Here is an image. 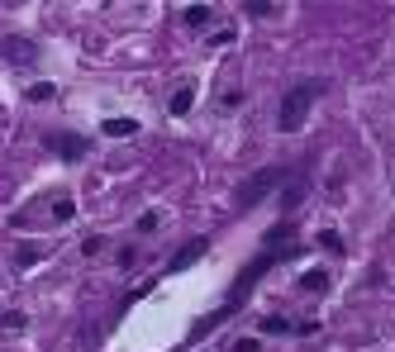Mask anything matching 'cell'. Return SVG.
I'll list each match as a JSON object with an SVG mask.
<instances>
[{
	"label": "cell",
	"instance_id": "cell-19",
	"mask_svg": "<svg viewBox=\"0 0 395 352\" xmlns=\"http://www.w3.org/2000/svg\"><path fill=\"white\" fill-rule=\"evenodd\" d=\"M233 352H262L257 338H233Z\"/></svg>",
	"mask_w": 395,
	"mask_h": 352
},
{
	"label": "cell",
	"instance_id": "cell-16",
	"mask_svg": "<svg viewBox=\"0 0 395 352\" xmlns=\"http://www.w3.org/2000/svg\"><path fill=\"white\" fill-rule=\"evenodd\" d=\"M157 224H162V214H157V210H148V214H138V234H153Z\"/></svg>",
	"mask_w": 395,
	"mask_h": 352
},
{
	"label": "cell",
	"instance_id": "cell-4",
	"mask_svg": "<svg viewBox=\"0 0 395 352\" xmlns=\"http://www.w3.org/2000/svg\"><path fill=\"white\" fill-rule=\"evenodd\" d=\"M0 53H5V62H38V43L34 38H19V34H10L5 43H0Z\"/></svg>",
	"mask_w": 395,
	"mask_h": 352
},
{
	"label": "cell",
	"instance_id": "cell-13",
	"mask_svg": "<svg viewBox=\"0 0 395 352\" xmlns=\"http://www.w3.org/2000/svg\"><path fill=\"white\" fill-rule=\"evenodd\" d=\"M53 95H58V86H53V81H38V86H29V100H38V105H43V100H53Z\"/></svg>",
	"mask_w": 395,
	"mask_h": 352
},
{
	"label": "cell",
	"instance_id": "cell-21",
	"mask_svg": "<svg viewBox=\"0 0 395 352\" xmlns=\"http://www.w3.org/2000/svg\"><path fill=\"white\" fill-rule=\"evenodd\" d=\"M100 248H105V238H86V243H81V253H86V257H96Z\"/></svg>",
	"mask_w": 395,
	"mask_h": 352
},
{
	"label": "cell",
	"instance_id": "cell-20",
	"mask_svg": "<svg viewBox=\"0 0 395 352\" xmlns=\"http://www.w3.org/2000/svg\"><path fill=\"white\" fill-rule=\"evenodd\" d=\"M133 262H138V253H133V248H119V271H129Z\"/></svg>",
	"mask_w": 395,
	"mask_h": 352
},
{
	"label": "cell",
	"instance_id": "cell-9",
	"mask_svg": "<svg viewBox=\"0 0 395 352\" xmlns=\"http://www.w3.org/2000/svg\"><path fill=\"white\" fill-rule=\"evenodd\" d=\"M72 214H77L72 195H58V200H53V219H58V224H72Z\"/></svg>",
	"mask_w": 395,
	"mask_h": 352
},
{
	"label": "cell",
	"instance_id": "cell-17",
	"mask_svg": "<svg viewBox=\"0 0 395 352\" xmlns=\"http://www.w3.org/2000/svg\"><path fill=\"white\" fill-rule=\"evenodd\" d=\"M248 14H253V19H267V14H277V5H267V0H253V5H248Z\"/></svg>",
	"mask_w": 395,
	"mask_h": 352
},
{
	"label": "cell",
	"instance_id": "cell-12",
	"mask_svg": "<svg viewBox=\"0 0 395 352\" xmlns=\"http://www.w3.org/2000/svg\"><path fill=\"white\" fill-rule=\"evenodd\" d=\"M319 248H329V253H343V234H338V229H319Z\"/></svg>",
	"mask_w": 395,
	"mask_h": 352
},
{
	"label": "cell",
	"instance_id": "cell-7",
	"mask_svg": "<svg viewBox=\"0 0 395 352\" xmlns=\"http://www.w3.org/2000/svg\"><path fill=\"white\" fill-rule=\"evenodd\" d=\"M191 105H196V90H191V86H177V90H172V105H167V110H172L177 119H186V114H191Z\"/></svg>",
	"mask_w": 395,
	"mask_h": 352
},
{
	"label": "cell",
	"instance_id": "cell-8",
	"mask_svg": "<svg viewBox=\"0 0 395 352\" xmlns=\"http://www.w3.org/2000/svg\"><path fill=\"white\" fill-rule=\"evenodd\" d=\"M100 134L105 138H129V134H138V119H105Z\"/></svg>",
	"mask_w": 395,
	"mask_h": 352
},
{
	"label": "cell",
	"instance_id": "cell-6",
	"mask_svg": "<svg viewBox=\"0 0 395 352\" xmlns=\"http://www.w3.org/2000/svg\"><path fill=\"white\" fill-rule=\"evenodd\" d=\"M205 248H209V238H196V243H186V248L172 257V271H186V266L196 262V257H205Z\"/></svg>",
	"mask_w": 395,
	"mask_h": 352
},
{
	"label": "cell",
	"instance_id": "cell-5",
	"mask_svg": "<svg viewBox=\"0 0 395 352\" xmlns=\"http://www.w3.org/2000/svg\"><path fill=\"white\" fill-rule=\"evenodd\" d=\"M48 148L58 153V158H67V162H77V158H86V138H48Z\"/></svg>",
	"mask_w": 395,
	"mask_h": 352
},
{
	"label": "cell",
	"instance_id": "cell-11",
	"mask_svg": "<svg viewBox=\"0 0 395 352\" xmlns=\"http://www.w3.org/2000/svg\"><path fill=\"white\" fill-rule=\"evenodd\" d=\"M209 14H214L209 5H186V24H191V29H205V24H209Z\"/></svg>",
	"mask_w": 395,
	"mask_h": 352
},
{
	"label": "cell",
	"instance_id": "cell-3",
	"mask_svg": "<svg viewBox=\"0 0 395 352\" xmlns=\"http://www.w3.org/2000/svg\"><path fill=\"white\" fill-rule=\"evenodd\" d=\"M281 176H286L281 167H262V172H253L238 190H233V210H253L262 195H272V190L281 186Z\"/></svg>",
	"mask_w": 395,
	"mask_h": 352
},
{
	"label": "cell",
	"instance_id": "cell-10",
	"mask_svg": "<svg viewBox=\"0 0 395 352\" xmlns=\"http://www.w3.org/2000/svg\"><path fill=\"white\" fill-rule=\"evenodd\" d=\"M300 290H329V271H319V266L305 271V276H300Z\"/></svg>",
	"mask_w": 395,
	"mask_h": 352
},
{
	"label": "cell",
	"instance_id": "cell-2",
	"mask_svg": "<svg viewBox=\"0 0 395 352\" xmlns=\"http://www.w3.org/2000/svg\"><path fill=\"white\" fill-rule=\"evenodd\" d=\"M314 95H324V81H309V86H296V90L281 95V110H277V129H281V134H296L300 124L309 119Z\"/></svg>",
	"mask_w": 395,
	"mask_h": 352
},
{
	"label": "cell",
	"instance_id": "cell-1",
	"mask_svg": "<svg viewBox=\"0 0 395 352\" xmlns=\"http://www.w3.org/2000/svg\"><path fill=\"white\" fill-rule=\"evenodd\" d=\"M296 253H300L296 243H291V248H262V253H257L253 262L238 271V281H233V290H229L224 310H229V314H233V310H243V305H248V295H253V286H257V281H262V276H267V271H272L277 262H291Z\"/></svg>",
	"mask_w": 395,
	"mask_h": 352
},
{
	"label": "cell",
	"instance_id": "cell-18",
	"mask_svg": "<svg viewBox=\"0 0 395 352\" xmlns=\"http://www.w3.org/2000/svg\"><path fill=\"white\" fill-rule=\"evenodd\" d=\"M0 329H24V314H19V310H10V314H0Z\"/></svg>",
	"mask_w": 395,
	"mask_h": 352
},
{
	"label": "cell",
	"instance_id": "cell-15",
	"mask_svg": "<svg viewBox=\"0 0 395 352\" xmlns=\"http://www.w3.org/2000/svg\"><path fill=\"white\" fill-rule=\"evenodd\" d=\"M38 257H43V248H34V243H24L14 262H19V266H34V262H38Z\"/></svg>",
	"mask_w": 395,
	"mask_h": 352
},
{
	"label": "cell",
	"instance_id": "cell-14",
	"mask_svg": "<svg viewBox=\"0 0 395 352\" xmlns=\"http://www.w3.org/2000/svg\"><path fill=\"white\" fill-rule=\"evenodd\" d=\"M262 334H291V324H286L281 314H267V319H262Z\"/></svg>",
	"mask_w": 395,
	"mask_h": 352
}]
</instances>
